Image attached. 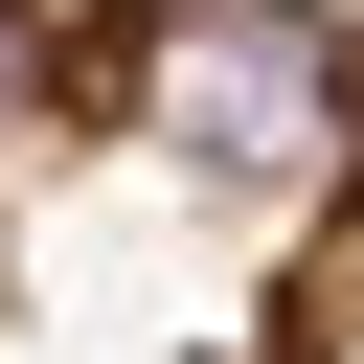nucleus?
<instances>
[{"mask_svg": "<svg viewBox=\"0 0 364 364\" xmlns=\"http://www.w3.org/2000/svg\"><path fill=\"white\" fill-rule=\"evenodd\" d=\"M0 364H364V0H0Z\"/></svg>", "mask_w": 364, "mask_h": 364, "instance_id": "1", "label": "nucleus"}]
</instances>
